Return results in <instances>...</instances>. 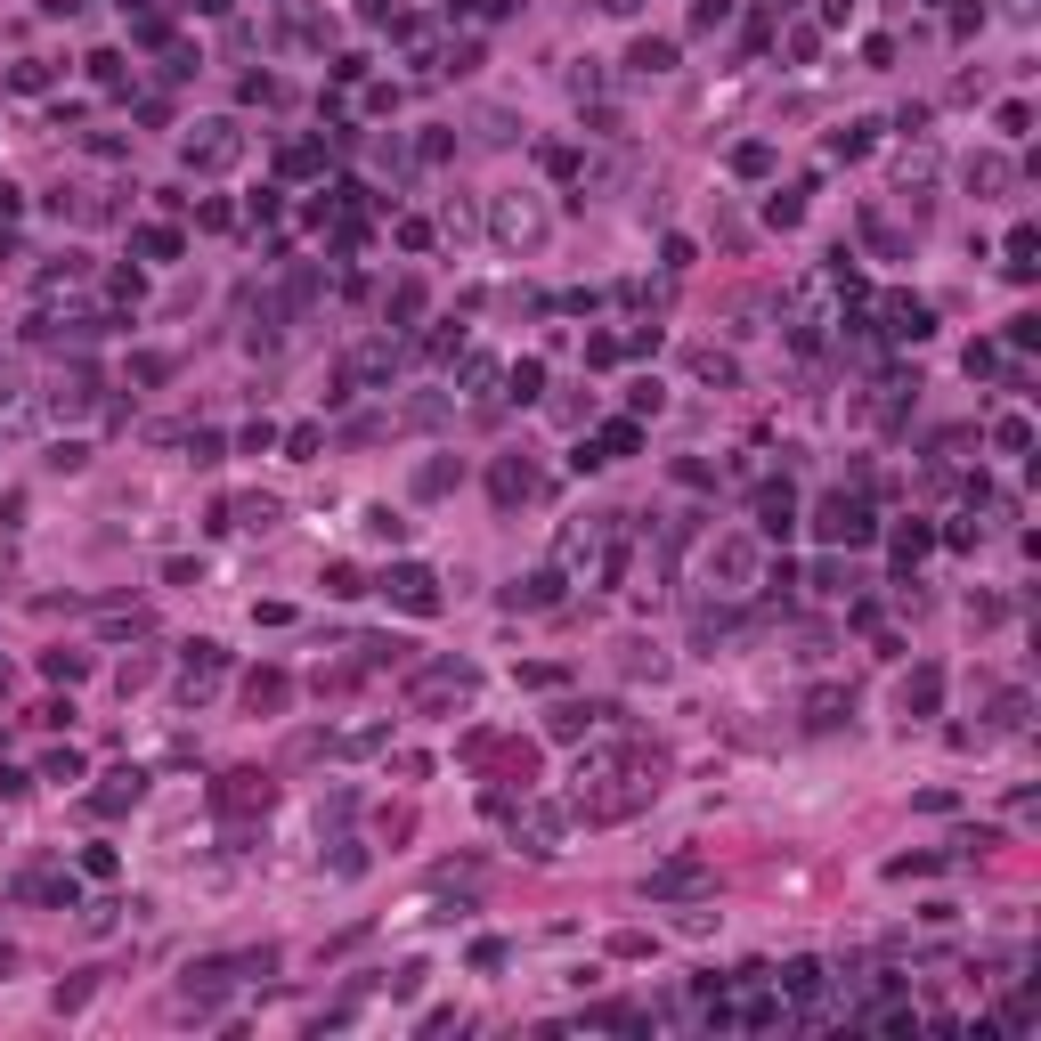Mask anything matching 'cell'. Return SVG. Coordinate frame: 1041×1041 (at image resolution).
I'll list each match as a JSON object with an SVG mask.
<instances>
[{"instance_id": "b9f144b4", "label": "cell", "mask_w": 1041, "mask_h": 1041, "mask_svg": "<svg viewBox=\"0 0 1041 1041\" xmlns=\"http://www.w3.org/2000/svg\"><path fill=\"white\" fill-rule=\"evenodd\" d=\"M993 724L1017 732V724H1025V692H1001V700H993Z\"/></svg>"}, {"instance_id": "83f0119b", "label": "cell", "mask_w": 1041, "mask_h": 1041, "mask_svg": "<svg viewBox=\"0 0 1041 1041\" xmlns=\"http://www.w3.org/2000/svg\"><path fill=\"white\" fill-rule=\"evenodd\" d=\"M716 570H724V578H749V570H757V554H749L741 537H724V545H716Z\"/></svg>"}, {"instance_id": "ac0fdd59", "label": "cell", "mask_w": 1041, "mask_h": 1041, "mask_svg": "<svg viewBox=\"0 0 1041 1041\" xmlns=\"http://www.w3.org/2000/svg\"><path fill=\"white\" fill-rule=\"evenodd\" d=\"M846 716H854V692H838V684H822V692L806 700V724H822V732H830V724H846Z\"/></svg>"}, {"instance_id": "2e32d148", "label": "cell", "mask_w": 1041, "mask_h": 1041, "mask_svg": "<svg viewBox=\"0 0 1041 1041\" xmlns=\"http://www.w3.org/2000/svg\"><path fill=\"white\" fill-rule=\"evenodd\" d=\"M244 700H253V708H285L293 676H285V667H253V676H244Z\"/></svg>"}, {"instance_id": "9f6ffc18", "label": "cell", "mask_w": 1041, "mask_h": 1041, "mask_svg": "<svg viewBox=\"0 0 1041 1041\" xmlns=\"http://www.w3.org/2000/svg\"><path fill=\"white\" fill-rule=\"evenodd\" d=\"M9 212H17V188H9V179H0V220H9Z\"/></svg>"}, {"instance_id": "f5cc1de1", "label": "cell", "mask_w": 1041, "mask_h": 1041, "mask_svg": "<svg viewBox=\"0 0 1041 1041\" xmlns=\"http://www.w3.org/2000/svg\"><path fill=\"white\" fill-rule=\"evenodd\" d=\"M33 789V773H17V765H0V798H25Z\"/></svg>"}, {"instance_id": "7bdbcfd3", "label": "cell", "mask_w": 1041, "mask_h": 1041, "mask_svg": "<svg viewBox=\"0 0 1041 1041\" xmlns=\"http://www.w3.org/2000/svg\"><path fill=\"white\" fill-rule=\"evenodd\" d=\"M415 488H423V497H440V488H456V464H423V472H415Z\"/></svg>"}, {"instance_id": "f1b7e54d", "label": "cell", "mask_w": 1041, "mask_h": 1041, "mask_svg": "<svg viewBox=\"0 0 1041 1041\" xmlns=\"http://www.w3.org/2000/svg\"><path fill=\"white\" fill-rule=\"evenodd\" d=\"M871 131H879V122H846V131L830 139V155H846V163H854V155H871Z\"/></svg>"}, {"instance_id": "bcb514c9", "label": "cell", "mask_w": 1041, "mask_h": 1041, "mask_svg": "<svg viewBox=\"0 0 1041 1041\" xmlns=\"http://www.w3.org/2000/svg\"><path fill=\"white\" fill-rule=\"evenodd\" d=\"M41 781H82V757H74V749H57V757L41 765Z\"/></svg>"}, {"instance_id": "5b68a950", "label": "cell", "mask_w": 1041, "mask_h": 1041, "mask_svg": "<svg viewBox=\"0 0 1041 1041\" xmlns=\"http://www.w3.org/2000/svg\"><path fill=\"white\" fill-rule=\"evenodd\" d=\"M464 692H472V667H464V659H440V667H423V676H415V708H456Z\"/></svg>"}, {"instance_id": "681fc988", "label": "cell", "mask_w": 1041, "mask_h": 1041, "mask_svg": "<svg viewBox=\"0 0 1041 1041\" xmlns=\"http://www.w3.org/2000/svg\"><path fill=\"white\" fill-rule=\"evenodd\" d=\"M968 179H976V188H1001V179H1009V163H1001V155H985V163H968Z\"/></svg>"}, {"instance_id": "ffe728a7", "label": "cell", "mask_w": 1041, "mask_h": 1041, "mask_svg": "<svg viewBox=\"0 0 1041 1041\" xmlns=\"http://www.w3.org/2000/svg\"><path fill=\"white\" fill-rule=\"evenodd\" d=\"M822 985H830V976H822V960H789V968H781V993H789V1001H814Z\"/></svg>"}, {"instance_id": "e575fe53", "label": "cell", "mask_w": 1041, "mask_h": 1041, "mask_svg": "<svg viewBox=\"0 0 1041 1041\" xmlns=\"http://www.w3.org/2000/svg\"><path fill=\"white\" fill-rule=\"evenodd\" d=\"M391 318H399V326H407V318H423V285H415V277H407V285H391Z\"/></svg>"}, {"instance_id": "7a4b0ae2", "label": "cell", "mask_w": 1041, "mask_h": 1041, "mask_svg": "<svg viewBox=\"0 0 1041 1041\" xmlns=\"http://www.w3.org/2000/svg\"><path fill=\"white\" fill-rule=\"evenodd\" d=\"M383 594H391L399 610H415V619H432V610H440V578L423 570V562H399V570H383Z\"/></svg>"}, {"instance_id": "8992f818", "label": "cell", "mask_w": 1041, "mask_h": 1041, "mask_svg": "<svg viewBox=\"0 0 1041 1041\" xmlns=\"http://www.w3.org/2000/svg\"><path fill=\"white\" fill-rule=\"evenodd\" d=\"M700 887H708V863H700V854H676V863H659V871L643 879L651 903H676V895H700Z\"/></svg>"}, {"instance_id": "11a10c76", "label": "cell", "mask_w": 1041, "mask_h": 1041, "mask_svg": "<svg viewBox=\"0 0 1041 1041\" xmlns=\"http://www.w3.org/2000/svg\"><path fill=\"white\" fill-rule=\"evenodd\" d=\"M602 9H610V17H635V9H643V0H602Z\"/></svg>"}, {"instance_id": "e0dca14e", "label": "cell", "mask_w": 1041, "mask_h": 1041, "mask_svg": "<svg viewBox=\"0 0 1041 1041\" xmlns=\"http://www.w3.org/2000/svg\"><path fill=\"white\" fill-rule=\"evenodd\" d=\"M594 448H602V464H619V456H635V448H643V423H635V415H619V423H602V440H594Z\"/></svg>"}, {"instance_id": "7dc6e473", "label": "cell", "mask_w": 1041, "mask_h": 1041, "mask_svg": "<svg viewBox=\"0 0 1041 1041\" xmlns=\"http://www.w3.org/2000/svg\"><path fill=\"white\" fill-rule=\"evenodd\" d=\"M9 90H49V66H41V57H25V66L9 74Z\"/></svg>"}, {"instance_id": "74e56055", "label": "cell", "mask_w": 1041, "mask_h": 1041, "mask_svg": "<svg viewBox=\"0 0 1041 1041\" xmlns=\"http://www.w3.org/2000/svg\"><path fill=\"white\" fill-rule=\"evenodd\" d=\"M692 375H708V383H732V358H724V350H692Z\"/></svg>"}, {"instance_id": "d6986e66", "label": "cell", "mask_w": 1041, "mask_h": 1041, "mask_svg": "<svg viewBox=\"0 0 1041 1041\" xmlns=\"http://www.w3.org/2000/svg\"><path fill=\"white\" fill-rule=\"evenodd\" d=\"M90 391H98V383H90V366H74V375H57L49 407H57V415H82V407H90Z\"/></svg>"}, {"instance_id": "f907efd6", "label": "cell", "mask_w": 1041, "mask_h": 1041, "mask_svg": "<svg viewBox=\"0 0 1041 1041\" xmlns=\"http://www.w3.org/2000/svg\"><path fill=\"white\" fill-rule=\"evenodd\" d=\"M163 375H171V358H155V350H147V358H131V383H163Z\"/></svg>"}, {"instance_id": "cb8c5ba5", "label": "cell", "mask_w": 1041, "mask_h": 1041, "mask_svg": "<svg viewBox=\"0 0 1041 1041\" xmlns=\"http://www.w3.org/2000/svg\"><path fill=\"white\" fill-rule=\"evenodd\" d=\"M993 448H1001V456H1025V448H1033V423H1025V415H1001V423H993Z\"/></svg>"}, {"instance_id": "4316f807", "label": "cell", "mask_w": 1041, "mask_h": 1041, "mask_svg": "<svg viewBox=\"0 0 1041 1041\" xmlns=\"http://www.w3.org/2000/svg\"><path fill=\"white\" fill-rule=\"evenodd\" d=\"M732 171H741V179H765V171H773V147H765V139H749V147H732Z\"/></svg>"}, {"instance_id": "603a6c76", "label": "cell", "mask_w": 1041, "mask_h": 1041, "mask_svg": "<svg viewBox=\"0 0 1041 1041\" xmlns=\"http://www.w3.org/2000/svg\"><path fill=\"white\" fill-rule=\"evenodd\" d=\"M928 545H936V529H928V521H903V529H895V562L911 570V562L928 554Z\"/></svg>"}, {"instance_id": "f35d334b", "label": "cell", "mask_w": 1041, "mask_h": 1041, "mask_svg": "<svg viewBox=\"0 0 1041 1041\" xmlns=\"http://www.w3.org/2000/svg\"><path fill=\"white\" fill-rule=\"evenodd\" d=\"M732 17V0H692V33H716Z\"/></svg>"}, {"instance_id": "4dcf8cb0", "label": "cell", "mask_w": 1041, "mask_h": 1041, "mask_svg": "<svg viewBox=\"0 0 1041 1041\" xmlns=\"http://www.w3.org/2000/svg\"><path fill=\"white\" fill-rule=\"evenodd\" d=\"M277 163H285V171H318V163H326V139H293Z\"/></svg>"}, {"instance_id": "816d5d0a", "label": "cell", "mask_w": 1041, "mask_h": 1041, "mask_svg": "<svg viewBox=\"0 0 1041 1041\" xmlns=\"http://www.w3.org/2000/svg\"><path fill=\"white\" fill-rule=\"evenodd\" d=\"M358 17H366V25H391V17H399V0H358Z\"/></svg>"}, {"instance_id": "30bf717a", "label": "cell", "mask_w": 1041, "mask_h": 1041, "mask_svg": "<svg viewBox=\"0 0 1041 1041\" xmlns=\"http://www.w3.org/2000/svg\"><path fill=\"white\" fill-rule=\"evenodd\" d=\"M757 529H765V537H789V529H798V497H789V480H765V488H757Z\"/></svg>"}, {"instance_id": "f546056e", "label": "cell", "mask_w": 1041, "mask_h": 1041, "mask_svg": "<svg viewBox=\"0 0 1041 1041\" xmlns=\"http://www.w3.org/2000/svg\"><path fill=\"white\" fill-rule=\"evenodd\" d=\"M765 220H773V228H798V220H806V188H789V196H773V204H765Z\"/></svg>"}, {"instance_id": "7402d4cb", "label": "cell", "mask_w": 1041, "mask_h": 1041, "mask_svg": "<svg viewBox=\"0 0 1041 1041\" xmlns=\"http://www.w3.org/2000/svg\"><path fill=\"white\" fill-rule=\"evenodd\" d=\"M627 66H635V74H667V66H676V41H635Z\"/></svg>"}, {"instance_id": "8fae6325", "label": "cell", "mask_w": 1041, "mask_h": 1041, "mask_svg": "<svg viewBox=\"0 0 1041 1041\" xmlns=\"http://www.w3.org/2000/svg\"><path fill=\"white\" fill-rule=\"evenodd\" d=\"M562 602V570H529L505 586V610H554Z\"/></svg>"}, {"instance_id": "277c9868", "label": "cell", "mask_w": 1041, "mask_h": 1041, "mask_svg": "<svg viewBox=\"0 0 1041 1041\" xmlns=\"http://www.w3.org/2000/svg\"><path fill=\"white\" fill-rule=\"evenodd\" d=\"M228 976H236V960H204V968H188V976H179V1009H188V1017H212L220 993H228Z\"/></svg>"}, {"instance_id": "ee69618b", "label": "cell", "mask_w": 1041, "mask_h": 1041, "mask_svg": "<svg viewBox=\"0 0 1041 1041\" xmlns=\"http://www.w3.org/2000/svg\"><path fill=\"white\" fill-rule=\"evenodd\" d=\"M1001 131H1009V139H1025V131H1033V106H1025V98H1009V106H1001Z\"/></svg>"}, {"instance_id": "1f68e13d", "label": "cell", "mask_w": 1041, "mask_h": 1041, "mask_svg": "<svg viewBox=\"0 0 1041 1041\" xmlns=\"http://www.w3.org/2000/svg\"><path fill=\"white\" fill-rule=\"evenodd\" d=\"M228 521H244V529H269V521H277V497H244V505H228Z\"/></svg>"}, {"instance_id": "d590c367", "label": "cell", "mask_w": 1041, "mask_h": 1041, "mask_svg": "<svg viewBox=\"0 0 1041 1041\" xmlns=\"http://www.w3.org/2000/svg\"><path fill=\"white\" fill-rule=\"evenodd\" d=\"M366 537H383V545H399V537H407V521H399L391 505H375V513H366Z\"/></svg>"}, {"instance_id": "9c48e42d", "label": "cell", "mask_w": 1041, "mask_h": 1041, "mask_svg": "<svg viewBox=\"0 0 1041 1041\" xmlns=\"http://www.w3.org/2000/svg\"><path fill=\"white\" fill-rule=\"evenodd\" d=\"M488 497H497L505 513H513V505H529V497H537V472H529L521 456H497V472H488Z\"/></svg>"}, {"instance_id": "3957f363", "label": "cell", "mask_w": 1041, "mask_h": 1041, "mask_svg": "<svg viewBox=\"0 0 1041 1041\" xmlns=\"http://www.w3.org/2000/svg\"><path fill=\"white\" fill-rule=\"evenodd\" d=\"M236 155H244L236 122H204V131H188V171H228Z\"/></svg>"}, {"instance_id": "7c38bea8", "label": "cell", "mask_w": 1041, "mask_h": 1041, "mask_svg": "<svg viewBox=\"0 0 1041 1041\" xmlns=\"http://www.w3.org/2000/svg\"><path fill=\"white\" fill-rule=\"evenodd\" d=\"M521 854H537V863H545V854H562V814H554V806H529V814H521Z\"/></svg>"}, {"instance_id": "8d00e7d4", "label": "cell", "mask_w": 1041, "mask_h": 1041, "mask_svg": "<svg viewBox=\"0 0 1041 1041\" xmlns=\"http://www.w3.org/2000/svg\"><path fill=\"white\" fill-rule=\"evenodd\" d=\"M139 253H147V261H171L179 236H171V228H139Z\"/></svg>"}, {"instance_id": "d4e9b609", "label": "cell", "mask_w": 1041, "mask_h": 1041, "mask_svg": "<svg viewBox=\"0 0 1041 1041\" xmlns=\"http://www.w3.org/2000/svg\"><path fill=\"white\" fill-rule=\"evenodd\" d=\"M537 391H545V366H537V358H521L513 375H505V399H521V407H529Z\"/></svg>"}, {"instance_id": "484cf974", "label": "cell", "mask_w": 1041, "mask_h": 1041, "mask_svg": "<svg viewBox=\"0 0 1041 1041\" xmlns=\"http://www.w3.org/2000/svg\"><path fill=\"white\" fill-rule=\"evenodd\" d=\"M131 41H139V49H163V41H171V17H163V9H139V17H131Z\"/></svg>"}, {"instance_id": "d6a6232c", "label": "cell", "mask_w": 1041, "mask_h": 1041, "mask_svg": "<svg viewBox=\"0 0 1041 1041\" xmlns=\"http://www.w3.org/2000/svg\"><path fill=\"white\" fill-rule=\"evenodd\" d=\"M41 667H49V676H57V684H82V676H90V659H82V651H49Z\"/></svg>"}, {"instance_id": "4fadbf2b", "label": "cell", "mask_w": 1041, "mask_h": 1041, "mask_svg": "<svg viewBox=\"0 0 1041 1041\" xmlns=\"http://www.w3.org/2000/svg\"><path fill=\"white\" fill-rule=\"evenodd\" d=\"M895 700H903V716H936V700H944V667H911Z\"/></svg>"}, {"instance_id": "db71d44e", "label": "cell", "mask_w": 1041, "mask_h": 1041, "mask_svg": "<svg viewBox=\"0 0 1041 1041\" xmlns=\"http://www.w3.org/2000/svg\"><path fill=\"white\" fill-rule=\"evenodd\" d=\"M9 261H17V236H9V228H0V269H9Z\"/></svg>"}, {"instance_id": "836d02e7", "label": "cell", "mask_w": 1041, "mask_h": 1041, "mask_svg": "<svg viewBox=\"0 0 1041 1041\" xmlns=\"http://www.w3.org/2000/svg\"><path fill=\"white\" fill-rule=\"evenodd\" d=\"M318 440H326L318 423H293V432H285V456H293V464H310V456H318Z\"/></svg>"}, {"instance_id": "52a82bcc", "label": "cell", "mask_w": 1041, "mask_h": 1041, "mask_svg": "<svg viewBox=\"0 0 1041 1041\" xmlns=\"http://www.w3.org/2000/svg\"><path fill=\"white\" fill-rule=\"evenodd\" d=\"M212 814H269V781H261V773H220Z\"/></svg>"}, {"instance_id": "6da1fadb", "label": "cell", "mask_w": 1041, "mask_h": 1041, "mask_svg": "<svg viewBox=\"0 0 1041 1041\" xmlns=\"http://www.w3.org/2000/svg\"><path fill=\"white\" fill-rule=\"evenodd\" d=\"M814 537H822V545H871V505L838 488V497L814 505Z\"/></svg>"}, {"instance_id": "ab89813d", "label": "cell", "mask_w": 1041, "mask_h": 1041, "mask_svg": "<svg viewBox=\"0 0 1041 1041\" xmlns=\"http://www.w3.org/2000/svg\"><path fill=\"white\" fill-rule=\"evenodd\" d=\"M269 448H277V423H269V415L244 423V456H269Z\"/></svg>"}, {"instance_id": "c3c4849f", "label": "cell", "mask_w": 1041, "mask_h": 1041, "mask_svg": "<svg viewBox=\"0 0 1041 1041\" xmlns=\"http://www.w3.org/2000/svg\"><path fill=\"white\" fill-rule=\"evenodd\" d=\"M1033 342H1041V318H1033V310H1025V318H1009V350H1033Z\"/></svg>"}, {"instance_id": "44dd1931", "label": "cell", "mask_w": 1041, "mask_h": 1041, "mask_svg": "<svg viewBox=\"0 0 1041 1041\" xmlns=\"http://www.w3.org/2000/svg\"><path fill=\"white\" fill-rule=\"evenodd\" d=\"M220 667H228V659H220V643H196V651H188V700H196L204 684H220Z\"/></svg>"}, {"instance_id": "60d3db41", "label": "cell", "mask_w": 1041, "mask_h": 1041, "mask_svg": "<svg viewBox=\"0 0 1041 1041\" xmlns=\"http://www.w3.org/2000/svg\"><path fill=\"white\" fill-rule=\"evenodd\" d=\"M326 594H342V602H350V594H366V586H358V570H350V562H326Z\"/></svg>"}, {"instance_id": "5bb4252c", "label": "cell", "mask_w": 1041, "mask_h": 1041, "mask_svg": "<svg viewBox=\"0 0 1041 1041\" xmlns=\"http://www.w3.org/2000/svg\"><path fill=\"white\" fill-rule=\"evenodd\" d=\"M594 724H610V708H594V700H562L554 716H545L554 741H578V732H594Z\"/></svg>"}, {"instance_id": "f6af8a7d", "label": "cell", "mask_w": 1041, "mask_h": 1041, "mask_svg": "<svg viewBox=\"0 0 1041 1041\" xmlns=\"http://www.w3.org/2000/svg\"><path fill=\"white\" fill-rule=\"evenodd\" d=\"M692 635H700V643H716V635H732V610H700V619H692Z\"/></svg>"}, {"instance_id": "9a60e30c", "label": "cell", "mask_w": 1041, "mask_h": 1041, "mask_svg": "<svg viewBox=\"0 0 1041 1041\" xmlns=\"http://www.w3.org/2000/svg\"><path fill=\"white\" fill-rule=\"evenodd\" d=\"M139 798H147V773L122 765V773H106V789H98L90 806H98V814H122V806H139Z\"/></svg>"}, {"instance_id": "ba28073f", "label": "cell", "mask_w": 1041, "mask_h": 1041, "mask_svg": "<svg viewBox=\"0 0 1041 1041\" xmlns=\"http://www.w3.org/2000/svg\"><path fill=\"white\" fill-rule=\"evenodd\" d=\"M928 334H936V310L911 301V293H895L887 301V342H928Z\"/></svg>"}]
</instances>
